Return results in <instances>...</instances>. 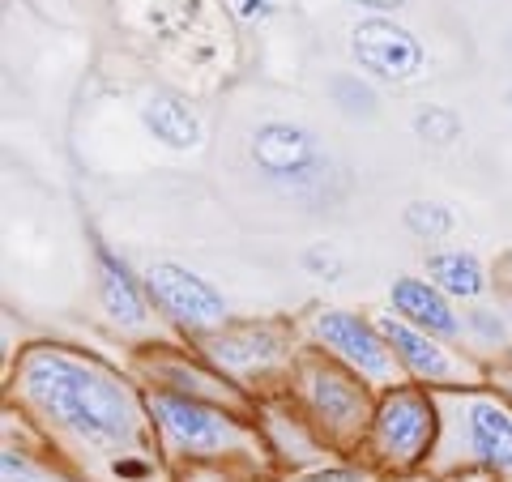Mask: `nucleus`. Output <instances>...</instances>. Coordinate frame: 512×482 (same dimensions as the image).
<instances>
[{
  "instance_id": "f257e3e1",
  "label": "nucleus",
  "mask_w": 512,
  "mask_h": 482,
  "mask_svg": "<svg viewBox=\"0 0 512 482\" xmlns=\"http://www.w3.org/2000/svg\"><path fill=\"white\" fill-rule=\"evenodd\" d=\"M22 389L52 423L77 440L116 448L137 440V401L124 384L64 350H30L22 359Z\"/></svg>"
},
{
  "instance_id": "f03ea898",
  "label": "nucleus",
  "mask_w": 512,
  "mask_h": 482,
  "mask_svg": "<svg viewBox=\"0 0 512 482\" xmlns=\"http://www.w3.org/2000/svg\"><path fill=\"white\" fill-rule=\"evenodd\" d=\"M431 440H436V406L423 389H389L380 397L372 414V448L380 461L397 465V470L419 465Z\"/></svg>"
},
{
  "instance_id": "7ed1b4c3",
  "label": "nucleus",
  "mask_w": 512,
  "mask_h": 482,
  "mask_svg": "<svg viewBox=\"0 0 512 482\" xmlns=\"http://www.w3.org/2000/svg\"><path fill=\"white\" fill-rule=\"evenodd\" d=\"M150 414L163 427V436L192 457H214L239 440V427L231 423L227 406H210V401H197L175 389H158L150 397Z\"/></svg>"
},
{
  "instance_id": "20e7f679",
  "label": "nucleus",
  "mask_w": 512,
  "mask_h": 482,
  "mask_svg": "<svg viewBox=\"0 0 512 482\" xmlns=\"http://www.w3.org/2000/svg\"><path fill=\"white\" fill-rule=\"evenodd\" d=\"M252 163L265 171V180L303 188L320 180L325 154H320V141L312 137V128L291 120H269L252 133Z\"/></svg>"
},
{
  "instance_id": "39448f33",
  "label": "nucleus",
  "mask_w": 512,
  "mask_h": 482,
  "mask_svg": "<svg viewBox=\"0 0 512 482\" xmlns=\"http://www.w3.org/2000/svg\"><path fill=\"white\" fill-rule=\"evenodd\" d=\"M146 291L171 320L184 329H214L227 320V299H222L201 273H192L175 261H154L146 269Z\"/></svg>"
},
{
  "instance_id": "423d86ee",
  "label": "nucleus",
  "mask_w": 512,
  "mask_h": 482,
  "mask_svg": "<svg viewBox=\"0 0 512 482\" xmlns=\"http://www.w3.org/2000/svg\"><path fill=\"white\" fill-rule=\"evenodd\" d=\"M350 52H355V60L363 64L372 77H380V82H414L423 69V43L414 39V30L397 26L393 18H363L355 30H350Z\"/></svg>"
},
{
  "instance_id": "0eeeda50",
  "label": "nucleus",
  "mask_w": 512,
  "mask_h": 482,
  "mask_svg": "<svg viewBox=\"0 0 512 482\" xmlns=\"http://www.w3.org/2000/svg\"><path fill=\"white\" fill-rule=\"evenodd\" d=\"M316 337L333 350L350 372H359L367 380H393V346L384 342L380 325H367L363 316L329 308L316 316Z\"/></svg>"
},
{
  "instance_id": "6e6552de",
  "label": "nucleus",
  "mask_w": 512,
  "mask_h": 482,
  "mask_svg": "<svg viewBox=\"0 0 512 482\" xmlns=\"http://www.w3.org/2000/svg\"><path fill=\"white\" fill-rule=\"evenodd\" d=\"M303 389H308V406L325 419V427L333 436H350L367 423V389L355 380L338 372V367H325V363H308L303 367Z\"/></svg>"
},
{
  "instance_id": "1a4fd4ad",
  "label": "nucleus",
  "mask_w": 512,
  "mask_h": 482,
  "mask_svg": "<svg viewBox=\"0 0 512 482\" xmlns=\"http://www.w3.org/2000/svg\"><path fill=\"white\" fill-rule=\"evenodd\" d=\"M380 333H384V342L393 346V355L406 363L410 376H419L427 384H457V380H466V363H457L436 342V337L423 333V329H414V325H406L402 316H384L380 320Z\"/></svg>"
},
{
  "instance_id": "9d476101",
  "label": "nucleus",
  "mask_w": 512,
  "mask_h": 482,
  "mask_svg": "<svg viewBox=\"0 0 512 482\" xmlns=\"http://www.w3.org/2000/svg\"><path fill=\"white\" fill-rule=\"evenodd\" d=\"M389 303H393V312L402 316L406 325L423 329V333H431V337H457V333H461V320H457L453 308H448V295L440 291L436 282H423V278H393Z\"/></svg>"
},
{
  "instance_id": "9b49d317",
  "label": "nucleus",
  "mask_w": 512,
  "mask_h": 482,
  "mask_svg": "<svg viewBox=\"0 0 512 482\" xmlns=\"http://www.w3.org/2000/svg\"><path fill=\"white\" fill-rule=\"evenodd\" d=\"M141 120H146L154 141H163L167 150H197L201 146V120L180 94H167V90L146 94Z\"/></svg>"
},
{
  "instance_id": "f8f14e48",
  "label": "nucleus",
  "mask_w": 512,
  "mask_h": 482,
  "mask_svg": "<svg viewBox=\"0 0 512 482\" xmlns=\"http://www.w3.org/2000/svg\"><path fill=\"white\" fill-rule=\"evenodd\" d=\"M466 436L474 457L491 470H512V414L495 401H470Z\"/></svg>"
},
{
  "instance_id": "ddd939ff",
  "label": "nucleus",
  "mask_w": 512,
  "mask_h": 482,
  "mask_svg": "<svg viewBox=\"0 0 512 482\" xmlns=\"http://www.w3.org/2000/svg\"><path fill=\"white\" fill-rule=\"evenodd\" d=\"M94 265H99V299L111 320L120 325H146V299H141L137 278L128 273L120 256H111V248H94Z\"/></svg>"
},
{
  "instance_id": "4468645a",
  "label": "nucleus",
  "mask_w": 512,
  "mask_h": 482,
  "mask_svg": "<svg viewBox=\"0 0 512 482\" xmlns=\"http://www.w3.org/2000/svg\"><path fill=\"white\" fill-rule=\"evenodd\" d=\"M205 350L227 372H252V367H265L269 359H278L282 333L278 329H231V333L210 337Z\"/></svg>"
},
{
  "instance_id": "2eb2a0df",
  "label": "nucleus",
  "mask_w": 512,
  "mask_h": 482,
  "mask_svg": "<svg viewBox=\"0 0 512 482\" xmlns=\"http://www.w3.org/2000/svg\"><path fill=\"white\" fill-rule=\"evenodd\" d=\"M427 273H431V282H436L444 295H457V299H478L487 291L483 261H478L474 252H461V248L431 252L427 256Z\"/></svg>"
},
{
  "instance_id": "dca6fc26",
  "label": "nucleus",
  "mask_w": 512,
  "mask_h": 482,
  "mask_svg": "<svg viewBox=\"0 0 512 482\" xmlns=\"http://www.w3.org/2000/svg\"><path fill=\"white\" fill-rule=\"evenodd\" d=\"M158 372H163L167 380H171V389L175 393H188V397H197V401H210V406H239V397L231 384H222V380H214L210 372H201V367H188V363H158Z\"/></svg>"
},
{
  "instance_id": "f3484780",
  "label": "nucleus",
  "mask_w": 512,
  "mask_h": 482,
  "mask_svg": "<svg viewBox=\"0 0 512 482\" xmlns=\"http://www.w3.org/2000/svg\"><path fill=\"white\" fill-rule=\"evenodd\" d=\"M414 133H419V141H427V146L444 150L461 137V116L444 103H423L419 111H414Z\"/></svg>"
},
{
  "instance_id": "a211bd4d",
  "label": "nucleus",
  "mask_w": 512,
  "mask_h": 482,
  "mask_svg": "<svg viewBox=\"0 0 512 482\" xmlns=\"http://www.w3.org/2000/svg\"><path fill=\"white\" fill-rule=\"evenodd\" d=\"M329 94H333V103L342 107V116H350V120H372L376 116V90L367 82H359L355 73H338V77H333Z\"/></svg>"
},
{
  "instance_id": "6ab92c4d",
  "label": "nucleus",
  "mask_w": 512,
  "mask_h": 482,
  "mask_svg": "<svg viewBox=\"0 0 512 482\" xmlns=\"http://www.w3.org/2000/svg\"><path fill=\"white\" fill-rule=\"evenodd\" d=\"M406 227H410V235H419V239H444L448 231H453V214L444 210L440 201H410L406 205Z\"/></svg>"
},
{
  "instance_id": "aec40b11",
  "label": "nucleus",
  "mask_w": 512,
  "mask_h": 482,
  "mask_svg": "<svg viewBox=\"0 0 512 482\" xmlns=\"http://www.w3.org/2000/svg\"><path fill=\"white\" fill-rule=\"evenodd\" d=\"M303 265H308L312 273H325L329 282H333V278H342V261H338V256H333V248H325V244L308 248V256H303Z\"/></svg>"
},
{
  "instance_id": "412c9836",
  "label": "nucleus",
  "mask_w": 512,
  "mask_h": 482,
  "mask_svg": "<svg viewBox=\"0 0 512 482\" xmlns=\"http://www.w3.org/2000/svg\"><path fill=\"white\" fill-rule=\"evenodd\" d=\"M355 5H363L372 18H389V13H397L406 5V0H355Z\"/></svg>"
},
{
  "instance_id": "4be33fe9",
  "label": "nucleus",
  "mask_w": 512,
  "mask_h": 482,
  "mask_svg": "<svg viewBox=\"0 0 512 482\" xmlns=\"http://www.w3.org/2000/svg\"><path fill=\"white\" fill-rule=\"evenodd\" d=\"M116 474H120V478H146L150 465H146V461H133V457H120V461H116Z\"/></svg>"
},
{
  "instance_id": "5701e85b",
  "label": "nucleus",
  "mask_w": 512,
  "mask_h": 482,
  "mask_svg": "<svg viewBox=\"0 0 512 482\" xmlns=\"http://www.w3.org/2000/svg\"><path fill=\"white\" fill-rule=\"evenodd\" d=\"M308 482H359V478L350 474V470H316Z\"/></svg>"
},
{
  "instance_id": "b1692460",
  "label": "nucleus",
  "mask_w": 512,
  "mask_h": 482,
  "mask_svg": "<svg viewBox=\"0 0 512 482\" xmlns=\"http://www.w3.org/2000/svg\"><path fill=\"white\" fill-rule=\"evenodd\" d=\"M239 13H244V18L252 22V18H265L269 5H265V0H239Z\"/></svg>"
},
{
  "instance_id": "393cba45",
  "label": "nucleus",
  "mask_w": 512,
  "mask_h": 482,
  "mask_svg": "<svg viewBox=\"0 0 512 482\" xmlns=\"http://www.w3.org/2000/svg\"><path fill=\"white\" fill-rule=\"evenodd\" d=\"M508 103H512V90H508Z\"/></svg>"
}]
</instances>
